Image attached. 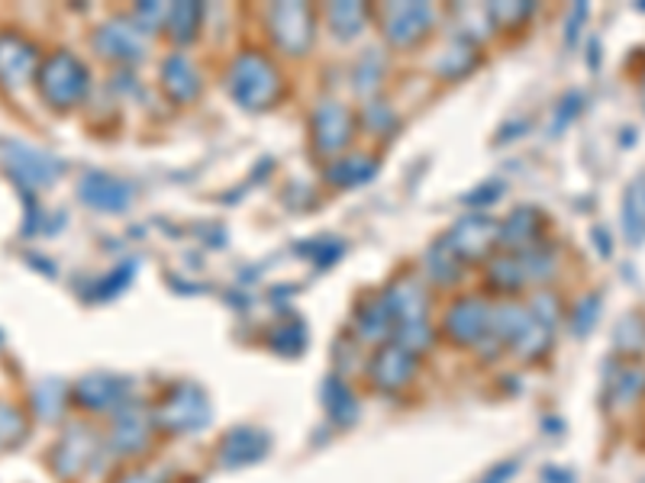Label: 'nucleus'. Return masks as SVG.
I'll use <instances>...</instances> for the list:
<instances>
[{
	"label": "nucleus",
	"mask_w": 645,
	"mask_h": 483,
	"mask_svg": "<svg viewBox=\"0 0 645 483\" xmlns=\"http://www.w3.org/2000/svg\"><path fill=\"white\" fill-rule=\"evenodd\" d=\"M36 68V49L20 36H0V78L7 84H23Z\"/></svg>",
	"instance_id": "nucleus-2"
},
{
	"label": "nucleus",
	"mask_w": 645,
	"mask_h": 483,
	"mask_svg": "<svg viewBox=\"0 0 645 483\" xmlns=\"http://www.w3.org/2000/svg\"><path fill=\"white\" fill-rule=\"evenodd\" d=\"M39 87H43L49 104L68 107L84 91V68L71 56H56L39 68Z\"/></svg>",
	"instance_id": "nucleus-1"
},
{
	"label": "nucleus",
	"mask_w": 645,
	"mask_h": 483,
	"mask_svg": "<svg viewBox=\"0 0 645 483\" xmlns=\"http://www.w3.org/2000/svg\"><path fill=\"white\" fill-rule=\"evenodd\" d=\"M10 172L20 178V181H30V184H46L52 178V162L46 158V155H36V152H30V149H20V145H13L10 149Z\"/></svg>",
	"instance_id": "nucleus-3"
},
{
	"label": "nucleus",
	"mask_w": 645,
	"mask_h": 483,
	"mask_svg": "<svg viewBox=\"0 0 645 483\" xmlns=\"http://www.w3.org/2000/svg\"><path fill=\"white\" fill-rule=\"evenodd\" d=\"M23 435H26V423H23V416H20L13 407L0 403V448L16 445Z\"/></svg>",
	"instance_id": "nucleus-4"
}]
</instances>
